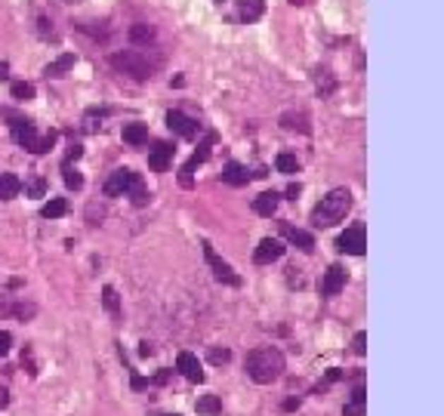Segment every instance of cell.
Returning <instances> with one entry per match:
<instances>
[{
	"mask_svg": "<svg viewBox=\"0 0 444 416\" xmlns=\"http://www.w3.org/2000/svg\"><path fill=\"white\" fill-rule=\"evenodd\" d=\"M244 370H247V376H250L253 383L269 386L284 373V355H281L278 349H271V345H266V349H253L250 355H247Z\"/></svg>",
	"mask_w": 444,
	"mask_h": 416,
	"instance_id": "cell-1",
	"label": "cell"
},
{
	"mask_svg": "<svg viewBox=\"0 0 444 416\" xmlns=\"http://www.w3.org/2000/svg\"><path fill=\"white\" fill-rule=\"evenodd\" d=\"M349 210H352V191L349 189H333L327 198H321V203L312 210V225L315 228H330V225L343 222Z\"/></svg>",
	"mask_w": 444,
	"mask_h": 416,
	"instance_id": "cell-2",
	"label": "cell"
},
{
	"mask_svg": "<svg viewBox=\"0 0 444 416\" xmlns=\"http://www.w3.org/2000/svg\"><path fill=\"white\" fill-rule=\"evenodd\" d=\"M0 114L13 121V139L19 142L22 148H28L31 155H47V151L56 145V133H53V130L40 136L37 130H34V124L25 121V117H16V114H10V112H4V108H0Z\"/></svg>",
	"mask_w": 444,
	"mask_h": 416,
	"instance_id": "cell-3",
	"label": "cell"
},
{
	"mask_svg": "<svg viewBox=\"0 0 444 416\" xmlns=\"http://www.w3.org/2000/svg\"><path fill=\"white\" fill-rule=\"evenodd\" d=\"M111 68H117L121 74H130L133 81H148L151 71H155V65H151L142 53H136V49H121V53H115L111 56Z\"/></svg>",
	"mask_w": 444,
	"mask_h": 416,
	"instance_id": "cell-4",
	"label": "cell"
},
{
	"mask_svg": "<svg viewBox=\"0 0 444 416\" xmlns=\"http://www.w3.org/2000/svg\"><path fill=\"white\" fill-rule=\"evenodd\" d=\"M139 182H142L139 173H133V170H127V167L115 170V173L108 176V182H105V194H108V198H121V194L127 198V194H130Z\"/></svg>",
	"mask_w": 444,
	"mask_h": 416,
	"instance_id": "cell-5",
	"label": "cell"
},
{
	"mask_svg": "<svg viewBox=\"0 0 444 416\" xmlns=\"http://www.w3.org/2000/svg\"><path fill=\"white\" fill-rule=\"evenodd\" d=\"M364 247H367L364 225H352V228H346V232L337 237V250L349 253V256H364Z\"/></svg>",
	"mask_w": 444,
	"mask_h": 416,
	"instance_id": "cell-6",
	"label": "cell"
},
{
	"mask_svg": "<svg viewBox=\"0 0 444 416\" xmlns=\"http://www.w3.org/2000/svg\"><path fill=\"white\" fill-rule=\"evenodd\" d=\"M204 259H207V266L213 268V275H216V281L228 284V287H238V284H241V278L235 275V268L228 266V262H222V259L216 256V250L210 247V244H204Z\"/></svg>",
	"mask_w": 444,
	"mask_h": 416,
	"instance_id": "cell-7",
	"label": "cell"
},
{
	"mask_svg": "<svg viewBox=\"0 0 444 416\" xmlns=\"http://www.w3.org/2000/svg\"><path fill=\"white\" fill-rule=\"evenodd\" d=\"M213 142H216V136H207V139H204L201 142V145H198V151H194V155H192V160H189V164H185L182 170H179V182H182V189H192V173H194V167H201L204 164V160H207L210 158V145H213Z\"/></svg>",
	"mask_w": 444,
	"mask_h": 416,
	"instance_id": "cell-8",
	"label": "cell"
},
{
	"mask_svg": "<svg viewBox=\"0 0 444 416\" xmlns=\"http://www.w3.org/2000/svg\"><path fill=\"white\" fill-rule=\"evenodd\" d=\"M281 256H284V241H278V237H262L259 247L253 250L256 266H271V262H278Z\"/></svg>",
	"mask_w": 444,
	"mask_h": 416,
	"instance_id": "cell-9",
	"label": "cell"
},
{
	"mask_svg": "<svg viewBox=\"0 0 444 416\" xmlns=\"http://www.w3.org/2000/svg\"><path fill=\"white\" fill-rule=\"evenodd\" d=\"M167 126H170V133L182 136V139H194V136L201 133V124L182 112H167Z\"/></svg>",
	"mask_w": 444,
	"mask_h": 416,
	"instance_id": "cell-10",
	"label": "cell"
},
{
	"mask_svg": "<svg viewBox=\"0 0 444 416\" xmlns=\"http://www.w3.org/2000/svg\"><path fill=\"white\" fill-rule=\"evenodd\" d=\"M176 370L182 373L189 383H204V370H201V361L194 358L192 352H179V358H176Z\"/></svg>",
	"mask_w": 444,
	"mask_h": 416,
	"instance_id": "cell-11",
	"label": "cell"
},
{
	"mask_svg": "<svg viewBox=\"0 0 444 416\" xmlns=\"http://www.w3.org/2000/svg\"><path fill=\"white\" fill-rule=\"evenodd\" d=\"M281 234L287 237L293 247H300L303 253H312L315 250V237L309 232H303V228H296V225H290V222H281Z\"/></svg>",
	"mask_w": 444,
	"mask_h": 416,
	"instance_id": "cell-12",
	"label": "cell"
},
{
	"mask_svg": "<svg viewBox=\"0 0 444 416\" xmlns=\"http://www.w3.org/2000/svg\"><path fill=\"white\" fill-rule=\"evenodd\" d=\"M173 145H167V142H158L155 148L148 151V167L155 170V173H167L170 170V160H173Z\"/></svg>",
	"mask_w": 444,
	"mask_h": 416,
	"instance_id": "cell-13",
	"label": "cell"
},
{
	"mask_svg": "<svg viewBox=\"0 0 444 416\" xmlns=\"http://www.w3.org/2000/svg\"><path fill=\"white\" fill-rule=\"evenodd\" d=\"M343 287H346V268L343 266H330L327 275H324V281H321V293L324 296H337Z\"/></svg>",
	"mask_w": 444,
	"mask_h": 416,
	"instance_id": "cell-14",
	"label": "cell"
},
{
	"mask_svg": "<svg viewBox=\"0 0 444 416\" xmlns=\"http://www.w3.org/2000/svg\"><path fill=\"white\" fill-rule=\"evenodd\" d=\"M222 182H226V185H235V189H241V185L250 182V173H247L244 164H238V160H228V164L222 167Z\"/></svg>",
	"mask_w": 444,
	"mask_h": 416,
	"instance_id": "cell-15",
	"label": "cell"
},
{
	"mask_svg": "<svg viewBox=\"0 0 444 416\" xmlns=\"http://www.w3.org/2000/svg\"><path fill=\"white\" fill-rule=\"evenodd\" d=\"M278 203H281V194L278 191H262L259 198L253 201V210H256V216H275L278 213Z\"/></svg>",
	"mask_w": 444,
	"mask_h": 416,
	"instance_id": "cell-16",
	"label": "cell"
},
{
	"mask_svg": "<svg viewBox=\"0 0 444 416\" xmlns=\"http://www.w3.org/2000/svg\"><path fill=\"white\" fill-rule=\"evenodd\" d=\"M238 13L244 22H259L266 13V0H238Z\"/></svg>",
	"mask_w": 444,
	"mask_h": 416,
	"instance_id": "cell-17",
	"label": "cell"
},
{
	"mask_svg": "<svg viewBox=\"0 0 444 416\" xmlns=\"http://www.w3.org/2000/svg\"><path fill=\"white\" fill-rule=\"evenodd\" d=\"M124 142L127 145H133V148H139L148 142V126L145 124H127L124 126Z\"/></svg>",
	"mask_w": 444,
	"mask_h": 416,
	"instance_id": "cell-18",
	"label": "cell"
},
{
	"mask_svg": "<svg viewBox=\"0 0 444 416\" xmlns=\"http://www.w3.org/2000/svg\"><path fill=\"white\" fill-rule=\"evenodd\" d=\"M74 62H78V56H74V53H65V56H59L56 62H49V65L44 68V74H47V78H62L65 71H71V68H74Z\"/></svg>",
	"mask_w": 444,
	"mask_h": 416,
	"instance_id": "cell-19",
	"label": "cell"
},
{
	"mask_svg": "<svg viewBox=\"0 0 444 416\" xmlns=\"http://www.w3.org/2000/svg\"><path fill=\"white\" fill-rule=\"evenodd\" d=\"M19 191H22V182L16 179L13 173H4V170H0V201H13Z\"/></svg>",
	"mask_w": 444,
	"mask_h": 416,
	"instance_id": "cell-20",
	"label": "cell"
},
{
	"mask_svg": "<svg viewBox=\"0 0 444 416\" xmlns=\"http://www.w3.org/2000/svg\"><path fill=\"white\" fill-rule=\"evenodd\" d=\"M155 37H158V31H155V25H148V22H136L133 28H130V40H133V44H151Z\"/></svg>",
	"mask_w": 444,
	"mask_h": 416,
	"instance_id": "cell-21",
	"label": "cell"
},
{
	"mask_svg": "<svg viewBox=\"0 0 444 416\" xmlns=\"http://www.w3.org/2000/svg\"><path fill=\"white\" fill-rule=\"evenodd\" d=\"M44 219H59V216H65L68 213V201L65 198H49L47 203H44Z\"/></svg>",
	"mask_w": 444,
	"mask_h": 416,
	"instance_id": "cell-22",
	"label": "cell"
},
{
	"mask_svg": "<svg viewBox=\"0 0 444 416\" xmlns=\"http://www.w3.org/2000/svg\"><path fill=\"white\" fill-rule=\"evenodd\" d=\"M198 413H204V416H219L222 413V401L216 395H204V398H198Z\"/></svg>",
	"mask_w": 444,
	"mask_h": 416,
	"instance_id": "cell-23",
	"label": "cell"
},
{
	"mask_svg": "<svg viewBox=\"0 0 444 416\" xmlns=\"http://www.w3.org/2000/svg\"><path fill=\"white\" fill-rule=\"evenodd\" d=\"M275 167H278V173H284V176L300 173V160H296L293 155H287V151H281V155L275 158Z\"/></svg>",
	"mask_w": 444,
	"mask_h": 416,
	"instance_id": "cell-24",
	"label": "cell"
},
{
	"mask_svg": "<svg viewBox=\"0 0 444 416\" xmlns=\"http://www.w3.org/2000/svg\"><path fill=\"white\" fill-rule=\"evenodd\" d=\"M281 126H284V130H300V133L312 130L309 117H305V114H284V117H281Z\"/></svg>",
	"mask_w": 444,
	"mask_h": 416,
	"instance_id": "cell-25",
	"label": "cell"
},
{
	"mask_svg": "<svg viewBox=\"0 0 444 416\" xmlns=\"http://www.w3.org/2000/svg\"><path fill=\"white\" fill-rule=\"evenodd\" d=\"M62 170H65V185H68V189L81 191L83 189V176L78 173V170H71V164H62Z\"/></svg>",
	"mask_w": 444,
	"mask_h": 416,
	"instance_id": "cell-26",
	"label": "cell"
},
{
	"mask_svg": "<svg viewBox=\"0 0 444 416\" xmlns=\"http://www.w3.org/2000/svg\"><path fill=\"white\" fill-rule=\"evenodd\" d=\"M13 99H19V102L34 99V87H31V83H25V81H16L13 83Z\"/></svg>",
	"mask_w": 444,
	"mask_h": 416,
	"instance_id": "cell-27",
	"label": "cell"
},
{
	"mask_svg": "<svg viewBox=\"0 0 444 416\" xmlns=\"http://www.w3.org/2000/svg\"><path fill=\"white\" fill-rule=\"evenodd\" d=\"M102 302H105V309L111 311V315H117V311H121V302H117L115 287H105V290H102Z\"/></svg>",
	"mask_w": 444,
	"mask_h": 416,
	"instance_id": "cell-28",
	"label": "cell"
},
{
	"mask_svg": "<svg viewBox=\"0 0 444 416\" xmlns=\"http://www.w3.org/2000/svg\"><path fill=\"white\" fill-rule=\"evenodd\" d=\"M44 191H47V182L40 179V176H34V179L25 182V194H31V198H44Z\"/></svg>",
	"mask_w": 444,
	"mask_h": 416,
	"instance_id": "cell-29",
	"label": "cell"
},
{
	"mask_svg": "<svg viewBox=\"0 0 444 416\" xmlns=\"http://www.w3.org/2000/svg\"><path fill=\"white\" fill-rule=\"evenodd\" d=\"M364 404L367 401H361V398H352V401L343 407V416H364Z\"/></svg>",
	"mask_w": 444,
	"mask_h": 416,
	"instance_id": "cell-30",
	"label": "cell"
},
{
	"mask_svg": "<svg viewBox=\"0 0 444 416\" xmlns=\"http://www.w3.org/2000/svg\"><path fill=\"white\" fill-rule=\"evenodd\" d=\"M210 361L213 364H228V361H232V352H228V349H213L210 352Z\"/></svg>",
	"mask_w": 444,
	"mask_h": 416,
	"instance_id": "cell-31",
	"label": "cell"
},
{
	"mask_svg": "<svg viewBox=\"0 0 444 416\" xmlns=\"http://www.w3.org/2000/svg\"><path fill=\"white\" fill-rule=\"evenodd\" d=\"M13 345V333H6V330H0V358H4L6 352H10Z\"/></svg>",
	"mask_w": 444,
	"mask_h": 416,
	"instance_id": "cell-32",
	"label": "cell"
},
{
	"mask_svg": "<svg viewBox=\"0 0 444 416\" xmlns=\"http://www.w3.org/2000/svg\"><path fill=\"white\" fill-rule=\"evenodd\" d=\"M83 155V148L81 145H68V151H65V164H71V160H78Z\"/></svg>",
	"mask_w": 444,
	"mask_h": 416,
	"instance_id": "cell-33",
	"label": "cell"
},
{
	"mask_svg": "<svg viewBox=\"0 0 444 416\" xmlns=\"http://www.w3.org/2000/svg\"><path fill=\"white\" fill-rule=\"evenodd\" d=\"M367 352V333H358L355 336V355H364Z\"/></svg>",
	"mask_w": 444,
	"mask_h": 416,
	"instance_id": "cell-34",
	"label": "cell"
},
{
	"mask_svg": "<svg viewBox=\"0 0 444 416\" xmlns=\"http://www.w3.org/2000/svg\"><path fill=\"white\" fill-rule=\"evenodd\" d=\"M6 78H10V65L0 62V81H6Z\"/></svg>",
	"mask_w": 444,
	"mask_h": 416,
	"instance_id": "cell-35",
	"label": "cell"
},
{
	"mask_svg": "<svg viewBox=\"0 0 444 416\" xmlns=\"http://www.w3.org/2000/svg\"><path fill=\"white\" fill-rule=\"evenodd\" d=\"M6 404H10V395H6V388H0V410H4Z\"/></svg>",
	"mask_w": 444,
	"mask_h": 416,
	"instance_id": "cell-36",
	"label": "cell"
},
{
	"mask_svg": "<svg viewBox=\"0 0 444 416\" xmlns=\"http://www.w3.org/2000/svg\"><path fill=\"white\" fill-rule=\"evenodd\" d=\"M339 376H343V373H339L337 367H333V370L327 373V383H337V379H339Z\"/></svg>",
	"mask_w": 444,
	"mask_h": 416,
	"instance_id": "cell-37",
	"label": "cell"
},
{
	"mask_svg": "<svg viewBox=\"0 0 444 416\" xmlns=\"http://www.w3.org/2000/svg\"><path fill=\"white\" fill-rule=\"evenodd\" d=\"M151 352H155V349H151V345H148V343H142V349H139V355H142V358H148V355H151Z\"/></svg>",
	"mask_w": 444,
	"mask_h": 416,
	"instance_id": "cell-38",
	"label": "cell"
},
{
	"mask_svg": "<svg viewBox=\"0 0 444 416\" xmlns=\"http://www.w3.org/2000/svg\"><path fill=\"white\" fill-rule=\"evenodd\" d=\"M290 4H305V0H290Z\"/></svg>",
	"mask_w": 444,
	"mask_h": 416,
	"instance_id": "cell-39",
	"label": "cell"
},
{
	"mask_svg": "<svg viewBox=\"0 0 444 416\" xmlns=\"http://www.w3.org/2000/svg\"><path fill=\"white\" fill-rule=\"evenodd\" d=\"M173 416H179V413H173Z\"/></svg>",
	"mask_w": 444,
	"mask_h": 416,
	"instance_id": "cell-40",
	"label": "cell"
}]
</instances>
